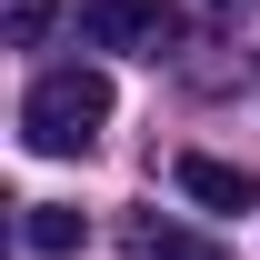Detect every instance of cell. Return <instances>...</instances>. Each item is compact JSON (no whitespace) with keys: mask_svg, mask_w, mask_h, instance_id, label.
Wrapping results in <instances>:
<instances>
[{"mask_svg":"<svg viewBox=\"0 0 260 260\" xmlns=\"http://www.w3.org/2000/svg\"><path fill=\"white\" fill-rule=\"evenodd\" d=\"M120 250H130V260H230L220 240H200V230L160 220V210H130V230H120Z\"/></svg>","mask_w":260,"mask_h":260,"instance_id":"277c9868","label":"cell"},{"mask_svg":"<svg viewBox=\"0 0 260 260\" xmlns=\"http://www.w3.org/2000/svg\"><path fill=\"white\" fill-rule=\"evenodd\" d=\"M220 10H240V0H220Z\"/></svg>","mask_w":260,"mask_h":260,"instance_id":"52a82bcc","label":"cell"},{"mask_svg":"<svg viewBox=\"0 0 260 260\" xmlns=\"http://www.w3.org/2000/svg\"><path fill=\"white\" fill-rule=\"evenodd\" d=\"M80 30H90L100 50L160 60V50H180V10H170V0H80Z\"/></svg>","mask_w":260,"mask_h":260,"instance_id":"7a4b0ae2","label":"cell"},{"mask_svg":"<svg viewBox=\"0 0 260 260\" xmlns=\"http://www.w3.org/2000/svg\"><path fill=\"white\" fill-rule=\"evenodd\" d=\"M40 30H50V0H10V40H20V50H30Z\"/></svg>","mask_w":260,"mask_h":260,"instance_id":"8992f818","label":"cell"},{"mask_svg":"<svg viewBox=\"0 0 260 260\" xmlns=\"http://www.w3.org/2000/svg\"><path fill=\"white\" fill-rule=\"evenodd\" d=\"M100 130H110V80L100 70H40L30 80L20 140H30L40 160H80V150H100Z\"/></svg>","mask_w":260,"mask_h":260,"instance_id":"6da1fadb","label":"cell"},{"mask_svg":"<svg viewBox=\"0 0 260 260\" xmlns=\"http://www.w3.org/2000/svg\"><path fill=\"white\" fill-rule=\"evenodd\" d=\"M20 250L30 260H70L80 250V210H70V200H30V210H20Z\"/></svg>","mask_w":260,"mask_h":260,"instance_id":"5b68a950","label":"cell"},{"mask_svg":"<svg viewBox=\"0 0 260 260\" xmlns=\"http://www.w3.org/2000/svg\"><path fill=\"white\" fill-rule=\"evenodd\" d=\"M180 200H200V210H260V180L240 160H210V150H180Z\"/></svg>","mask_w":260,"mask_h":260,"instance_id":"3957f363","label":"cell"}]
</instances>
